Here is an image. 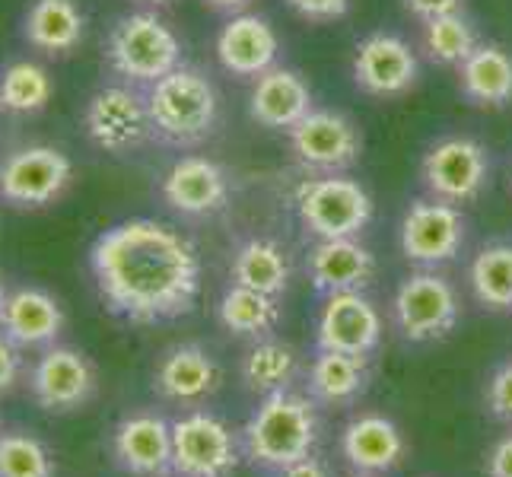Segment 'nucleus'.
Listing matches in <instances>:
<instances>
[{"label":"nucleus","instance_id":"1a4fd4ad","mask_svg":"<svg viewBox=\"0 0 512 477\" xmlns=\"http://www.w3.org/2000/svg\"><path fill=\"white\" fill-rule=\"evenodd\" d=\"M468 220L462 207L446 204L439 198H417L404 210L398 226L401 255L423 271H436L455 261L465 249Z\"/></svg>","mask_w":512,"mask_h":477},{"label":"nucleus","instance_id":"e433bc0d","mask_svg":"<svg viewBox=\"0 0 512 477\" xmlns=\"http://www.w3.org/2000/svg\"><path fill=\"white\" fill-rule=\"evenodd\" d=\"M487 477H512V433L500 436L497 443L490 446L487 462H484Z\"/></svg>","mask_w":512,"mask_h":477},{"label":"nucleus","instance_id":"2eb2a0df","mask_svg":"<svg viewBox=\"0 0 512 477\" xmlns=\"http://www.w3.org/2000/svg\"><path fill=\"white\" fill-rule=\"evenodd\" d=\"M32 398L42 411L67 414L83 408L96 392V369L90 357L74 347H48L32 366Z\"/></svg>","mask_w":512,"mask_h":477},{"label":"nucleus","instance_id":"7c9ffc66","mask_svg":"<svg viewBox=\"0 0 512 477\" xmlns=\"http://www.w3.org/2000/svg\"><path fill=\"white\" fill-rule=\"evenodd\" d=\"M55 96L48 70L35 61H10L0 70V112L35 115Z\"/></svg>","mask_w":512,"mask_h":477},{"label":"nucleus","instance_id":"39448f33","mask_svg":"<svg viewBox=\"0 0 512 477\" xmlns=\"http://www.w3.org/2000/svg\"><path fill=\"white\" fill-rule=\"evenodd\" d=\"M293 210L312 239H360L373 223L376 204L357 179L344 172L309 175L293 188Z\"/></svg>","mask_w":512,"mask_h":477},{"label":"nucleus","instance_id":"423d86ee","mask_svg":"<svg viewBox=\"0 0 512 477\" xmlns=\"http://www.w3.org/2000/svg\"><path fill=\"white\" fill-rule=\"evenodd\" d=\"M462 299L452 280L439 271H417L398 284L392 296V325L408 344H433L455 331Z\"/></svg>","mask_w":512,"mask_h":477},{"label":"nucleus","instance_id":"58836bf2","mask_svg":"<svg viewBox=\"0 0 512 477\" xmlns=\"http://www.w3.org/2000/svg\"><path fill=\"white\" fill-rule=\"evenodd\" d=\"M277 477H334V474L319 455H309V458H299V462L287 465L284 471H277Z\"/></svg>","mask_w":512,"mask_h":477},{"label":"nucleus","instance_id":"6ab92c4d","mask_svg":"<svg viewBox=\"0 0 512 477\" xmlns=\"http://www.w3.org/2000/svg\"><path fill=\"white\" fill-rule=\"evenodd\" d=\"M163 201L182 217H210L229 201V179L207 156H182L163 175Z\"/></svg>","mask_w":512,"mask_h":477},{"label":"nucleus","instance_id":"f3484780","mask_svg":"<svg viewBox=\"0 0 512 477\" xmlns=\"http://www.w3.org/2000/svg\"><path fill=\"white\" fill-rule=\"evenodd\" d=\"M217 61L226 74L239 80H258L277 67L280 58V35L268 16L236 13L217 32Z\"/></svg>","mask_w":512,"mask_h":477},{"label":"nucleus","instance_id":"c9c22d12","mask_svg":"<svg viewBox=\"0 0 512 477\" xmlns=\"http://www.w3.org/2000/svg\"><path fill=\"white\" fill-rule=\"evenodd\" d=\"M401 4L414 16V20L427 23V20H436V16L458 13L465 7V0H401Z\"/></svg>","mask_w":512,"mask_h":477},{"label":"nucleus","instance_id":"dca6fc26","mask_svg":"<svg viewBox=\"0 0 512 477\" xmlns=\"http://www.w3.org/2000/svg\"><path fill=\"white\" fill-rule=\"evenodd\" d=\"M338 449L353 474L382 477L401 468V462L408 458V439L392 417L369 411L344 423Z\"/></svg>","mask_w":512,"mask_h":477},{"label":"nucleus","instance_id":"c85d7f7f","mask_svg":"<svg viewBox=\"0 0 512 477\" xmlns=\"http://www.w3.org/2000/svg\"><path fill=\"white\" fill-rule=\"evenodd\" d=\"M468 287L490 312H512V242H487L468 264Z\"/></svg>","mask_w":512,"mask_h":477},{"label":"nucleus","instance_id":"aec40b11","mask_svg":"<svg viewBox=\"0 0 512 477\" xmlns=\"http://www.w3.org/2000/svg\"><path fill=\"white\" fill-rule=\"evenodd\" d=\"M223 382V369L214 360V353L201 344H175L169 347L153 369L156 395L175 404H198L217 395Z\"/></svg>","mask_w":512,"mask_h":477},{"label":"nucleus","instance_id":"5701e85b","mask_svg":"<svg viewBox=\"0 0 512 477\" xmlns=\"http://www.w3.org/2000/svg\"><path fill=\"white\" fill-rule=\"evenodd\" d=\"M64 331V309L51 293L39 287H20L7 293L4 312H0V334L16 344L26 347H48L61 338Z\"/></svg>","mask_w":512,"mask_h":477},{"label":"nucleus","instance_id":"b1692460","mask_svg":"<svg viewBox=\"0 0 512 477\" xmlns=\"http://www.w3.org/2000/svg\"><path fill=\"white\" fill-rule=\"evenodd\" d=\"M369 357H350L338 350H315L306 369V395L325 408H347L369 388Z\"/></svg>","mask_w":512,"mask_h":477},{"label":"nucleus","instance_id":"4c0bfd02","mask_svg":"<svg viewBox=\"0 0 512 477\" xmlns=\"http://www.w3.org/2000/svg\"><path fill=\"white\" fill-rule=\"evenodd\" d=\"M16 379H20V347L0 334V395L13 392Z\"/></svg>","mask_w":512,"mask_h":477},{"label":"nucleus","instance_id":"79ce46f5","mask_svg":"<svg viewBox=\"0 0 512 477\" xmlns=\"http://www.w3.org/2000/svg\"><path fill=\"white\" fill-rule=\"evenodd\" d=\"M144 4H153V7H166V4H172V0H144Z\"/></svg>","mask_w":512,"mask_h":477},{"label":"nucleus","instance_id":"ddd939ff","mask_svg":"<svg viewBox=\"0 0 512 477\" xmlns=\"http://www.w3.org/2000/svg\"><path fill=\"white\" fill-rule=\"evenodd\" d=\"M353 83L373 99H398L420 80V61L411 42L395 32H369L357 42L350 61Z\"/></svg>","mask_w":512,"mask_h":477},{"label":"nucleus","instance_id":"72a5a7b5","mask_svg":"<svg viewBox=\"0 0 512 477\" xmlns=\"http://www.w3.org/2000/svg\"><path fill=\"white\" fill-rule=\"evenodd\" d=\"M484 408L493 420L512 427V357L503 360L490 373V379L484 385Z\"/></svg>","mask_w":512,"mask_h":477},{"label":"nucleus","instance_id":"c756f323","mask_svg":"<svg viewBox=\"0 0 512 477\" xmlns=\"http://www.w3.org/2000/svg\"><path fill=\"white\" fill-rule=\"evenodd\" d=\"M299 376V353L277 338H264L249 347L242 360V382L255 395L284 392Z\"/></svg>","mask_w":512,"mask_h":477},{"label":"nucleus","instance_id":"bb28decb","mask_svg":"<svg viewBox=\"0 0 512 477\" xmlns=\"http://www.w3.org/2000/svg\"><path fill=\"white\" fill-rule=\"evenodd\" d=\"M462 96L484 109H503L512 102V55L497 42H481L455 67Z\"/></svg>","mask_w":512,"mask_h":477},{"label":"nucleus","instance_id":"473e14b6","mask_svg":"<svg viewBox=\"0 0 512 477\" xmlns=\"http://www.w3.org/2000/svg\"><path fill=\"white\" fill-rule=\"evenodd\" d=\"M0 477H55V458L29 433L0 436Z\"/></svg>","mask_w":512,"mask_h":477},{"label":"nucleus","instance_id":"a211bd4d","mask_svg":"<svg viewBox=\"0 0 512 477\" xmlns=\"http://www.w3.org/2000/svg\"><path fill=\"white\" fill-rule=\"evenodd\" d=\"M112 455L121 471L137 477L172 474V423L156 411L128 414L112 433Z\"/></svg>","mask_w":512,"mask_h":477},{"label":"nucleus","instance_id":"f257e3e1","mask_svg":"<svg viewBox=\"0 0 512 477\" xmlns=\"http://www.w3.org/2000/svg\"><path fill=\"white\" fill-rule=\"evenodd\" d=\"M90 274L102 306L128 325H166L194 309L201 255L160 220L131 217L109 226L90 249Z\"/></svg>","mask_w":512,"mask_h":477},{"label":"nucleus","instance_id":"37998d69","mask_svg":"<svg viewBox=\"0 0 512 477\" xmlns=\"http://www.w3.org/2000/svg\"><path fill=\"white\" fill-rule=\"evenodd\" d=\"M350 477H366V474H350Z\"/></svg>","mask_w":512,"mask_h":477},{"label":"nucleus","instance_id":"2f4dec72","mask_svg":"<svg viewBox=\"0 0 512 477\" xmlns=\"http://www.w3.org/2000/svg\"><path fill=\"white\" fill-rule=\"evenodd\" d=\"M420 45L427 51V58L439 67H458L474 48L481 45L478 29L471 26L468 16L458 13H446L436 16V20L420 23Z\"/></svg>","mask_w":512,"mask_h":477},{"label":"nucleus","instance_id":"9b49d317","mask_svg":"<svg viewBox=\"0 0 512 477\" xmlns=\"http://www.w3.org/2000/svg\"><path fill=\"white\" fill-rule=\"evenodd\" d=\"M290 153L309 175L347 172L363 153V134L353 121L331 109H312L296 128L287 131Z\"/></svg>","mask_w":512,"mask_h":477},{"label":"nucleus","instance_id":"cd10ccee","mask_svg":"<svg viewBox=\"0 0 512 477\" xmlns=\"http://www.w3.org/2000/svg\"><path fill=\"white\" fill-rule=\"evenodd\" d=\"M217 318L229 334L255 344L264 338H274V331L280 325V299L229 284L217 303Z\"/></svg>","mask_w":512,"mask_h":477},{"label":"nucleus","instance_id":"9d476101","mask_svg":"<svg viewBox=\"0 0 512 477\" xmlns=\"http://www.w3.org/2000/svg\"><path fill=\"white\" fill-rule=\"evenodd\" d=\"M83 128L99 150L115 156L137 153L153 137L147 99L131 83L102 86L86 99Z\"/></svg>","mask_w":512,"mask_h":477},{"label":"nucleus","instance_id":"6e6552de","mask_svg":"<svg viewBox=\"0 0 512 477\" xmlns=\"http://www.w3.org/2000/svg\"><path fill=\"white\" fill-rule=\"evenodd\" d=\"M420 182L430 198L446 204L478 201L490 185V153L468 134H446L420 159Z\"/></svg>","mask_w":512,"mask_h":477},{"label":"nucleus","instance_id":"20e7f679","mask_svg":"<svg viewBox=\"0 0 512 477\" xmlns=\"http://www.w3.org/2000/svg\"><path fill=\"white\" fill-rule=\"evenodd\" d=\"M105 58L115 74L134 86H153L182 67V39L175 29L153 10H134L115 20Z\"/></svg>","mask_w":512,"mask_h":477},{"label":"nucleus","instance_id":"0eeeda50","mask_svg":"<svg viewBox=\"0 0 512 477\" xmlns=\"http://www.w3.org/2000/svg\"><path fill=\"white\" fill-rule=\"evenodd\" d=\"M242 458L239 433L214 411L172 420V477H233Z\"/></svg>","mask_w":512,"mask_h":477},{"label":"nucleus","instance_id":"a19ab883","mask_svg":"<svg viewBox=\"0 0 512 477\" xmlns=\"http://www.w3.org/2000/svg\"><path fill=\"white\" fill-rule=\"evenodd\" d=\"M4 303H7V290H4V284H0V312H4Z\"/></svg>","mask_w":512,"mask_h":477},{"label":"nucleus","instance_id":"4468645a","mask_svg":"<svg viewBox=\"0 0 512 477\" xmlns=\"http://www.w3.org/2000/svg\"><path fill=\"white\" fill-rule=\"evenodd\" d=\"M382 312L366 290L328 293L315 318V350H338L350 357H373L382 344Z\"/></svg>","mask_w":512,"mask_h":477},{"label":"nucleus","instance_id":"ea45409f","mask_svg":"<svg viewBox=\"0 0 512 477\" xmlns=\"http://www.w3.org/2000/svg\"><path fill=\"white\" fill-rule=\"evenodd\" d=\"M204 4L210 10H217V13H226V16H236V13H245L249 10L255 0H204Z\"/></svg>","mask_w":512,"mask_h":477},{"label":"nucleus","instance_id":"a878e982","mask_svg":"<svg viewBox=\"0 0 512 477\" xmlns=\"http://www.w3.org/2000/svg\"><path fill=\"white\" fill-rule=\"evenodd\" d=\"M293 280V264L290 255L280 242L264 239V236H252L239 242V249L233 252V261H229V284L249 287L268 296H284L290 290Z\"/></svg>","mask_w":512,"mask_h":477},{"label":"nucleus","instance_id":"f8f14e48","mask_svg":"<svg viewBox=\"0 0 512 477\" xmlns=\"http://www.w3.org/2000/svg\"><path fill=\"white\" fill-rule=\"evenodd\" d=\"M74 179V163L58 147L32 144L13 150L0 163V198L10 207H48Z\"/></svg>","mask_w":512,"mask_h":477},{"label":"nucleus","instance_id":"7ed1b4c3","mask_svg":"<svg viewBox=\"0 0 512 477\" xmlns=\"http://www.w3.org/2000/svg\"><path fill=\"white\" fill-rule=\"evenodd\" d=\"M147 112L153 137L172 147H198L217 131L220 96L201 67L182 64L163 80L147 86Z\"/></svg>","mask_w":512,"mask_h":477},{"label":"nucleus","instance_id":"412c9836","mask_svg":"<svg viewBox=\"0 0 512 477\" xmlns=\"http://www.w3.org/2000/svg\"><path fill=\"white\" fill-rule=\"evenodd\" d=\"M306 274L322 296L357 293L376 280V255L360 239H315L306 252Z\"/></svg>","mask_w":512,"mask_h":477},{"label":"nucleus","instance_id":"f704fd0d","mask_svg":"<svg viewBox=\"0 0 512 477\" xmlns=\"http://www.w3.org/2000/svg\"><path fill=\"white\" fill-rule=\"evenodd\" d=\"M353 0H287V7L306 23H334L347 16Z\"/></svg>","mask_w":512,"mask_h":477},{"label":"nucleus","instance_id":"f03ea898","mask_svg":"<svg viewBox=\"0 0 512 477\" xmlns=\"http://www.w3.org/2000/svg\"><path fill=\"white\" fill-rule=\"evenodd\" d=\"M245 462L258 471L277 474L287 465L319 452L322 443V417L319 404L309 395L293 392H271L264 395L258 408L239 430Z\"/></svg>","mask_w":512,"mask_h":477},{"label":"nucleus","instance_id":"393cba45","mask_svg":"<svg viewBox=\"0 0 512 477\" xmlns=\"http://www.w3.org/2000/svg\"><path fill=\"white\" fill-rule=\"evenodd\" d=\"M86 35V13L77 0H32L23 13V39L42 55L61 58L80 48Z\"/></svg>","mask_w":512,"mask_h":477},{"label":"nucleus","instance_id":"4be33fe9","mask_svg":"<svg viewBox=\"0 0 512 477\" xmlns=\"http://www.w3.org/2000/svg\"><path fill=\"white\" fill-rule=\"evenodd\" d=\"M315 109L312 90L303 80V74H296L290 67H271L268 74H261L252 80L249 93V115L268 131H290Z\"/></svg>","mask_w":512,"mask_h":477}]
</instances>
